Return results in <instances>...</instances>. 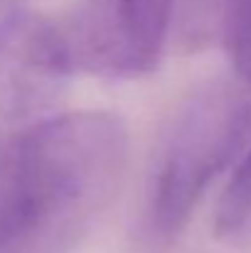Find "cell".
Returning a JSON list of instances; mask_svg holds the SVG:
<instances>
[{"label": "cell", "instance_id": "cell-6", "mask_svg": "<svg viewBox=\"0 0 251 253\" xmlns=\"http://www.w3.org/2000/svg\"><path fill=\"white\" fill-rule=\"evenodd\" d=\"M229 52V59L234 64V72H237V79L242 84L251 88V22L224 47Z\"/></svg>", "mask_w": 251, "mask_h": 253}, {"label": "cell", "instance_id": "cell-2", "mask_svg": "<svg viewBox=\"0 0 251 253\" xmlns=\"http://www.w3.org/2000/svg\"><path fill=\"white\" fill-rule=\"evenodd\" d=\"M251 140V88L229 79L195 88L170 116L148 169L141 244L163 253L190 224L204 192Z\"/></svg>", "mask_w": 251, "mask_h": 253}, {"label": "cell", "instance_id": "cell-5", "mask_svg": "<svg viewBox=\"0 0 251 253\" xmlns=\"http://www.w3.org/2000/svg\"><path fill=\"white\" fill-rule=\"evenodd\" d=\"M214 236L229 249L251 251V150L234 168L217 202Z\"/></svg>", "mask_w": 251, "mask_h": 253}, {"label": "cell", "instance_id": "cell-3", "mask_svg": "<svg viewBox=\"0 0 251 253\" xmlns=\"http://www.w3.org/2000/svg\"><path fill=\"white\" fill-rule=\"evenodd\" d=\"M72 72L62 27L35 12L10 15L0 25V140L62 113Z\"/></svg>", "mask_w": 251, "mask_h": 253}, {"label": "cell", "instance_id": "cell-4", "mask_svg": "<svg viewBox=\"0 0 251 253\" xmlns=\"http://www.w3.org/2000/svg\"><path fill=\"white\" fill-rule=\"evenodd\" d=\"M177 0H84L64 30L74 69L131 79L153 72L165 52Z\"/></svg>", "mask_w": 251, "mask_h": 253}, {"label": "cell", "instance_id": "cell-1", "mask_svg": "<svg viewBox=\"0 0 251 253\" xmlns=\"http://www.w3.org/2000/svg\"><path fill=\"white\" fill-rule=\"evenodd\" d=\"M128 128L108 111L57 113L0 140V253H69L118 192Z\"/></svg>", "mask_w": 251, "mask_h": 253}]
</instances>
